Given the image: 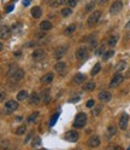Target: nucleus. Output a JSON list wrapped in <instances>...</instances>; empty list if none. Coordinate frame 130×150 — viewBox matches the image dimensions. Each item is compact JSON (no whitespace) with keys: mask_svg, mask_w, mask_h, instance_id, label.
<instances>
[{"mask_svg":"<svg viewBox=\"0 0 130 150\" xmlns=\"http://www.w3.org/2000/svg\"><path fill=\"white\" fill-rule=\"evenodd\" d=\"M87 124V115L84 113H80L76 115L74 121V127L75 128H83Z\"/></svg>","mask_w":130,"mask_h":150,"instance_id":"obj_1","label":"nucleus"},{"mask_svg":"<svg viewBox=\"0 0 130 150\" xmlns=\"http://www.w3.org/2000/svg\"><path fill=\"white\" fill-rule=\"evenodd\" d=\"M124 81V76L122 74H119V73H116L115 74V76L112 78V80H111V82H110V87L111 89H116L117 86H119L122 82Z\"/></svg>","mask_w":130,"mask_h":150,"instance_id":"obj_2","label":"nucleus"},{"mask_svg":"<svg viewBox=\"0 0 130 150\" xmlns=\"http://www.w3.org/2000/svg\"><path fill=\"white\" fill-rule=\"evenodd\" d=\"M122 9H123V1H122V0H116V1L111 5L110 14L111 15H117V14L121 12Z\"/></svg>","mask_w":130,"mask_h":150,"instance_id":"obj_3","label":"nucleus"},{"mask_svg":"<svg viewBox=\"0 0 130 150\" xmlns=\"http://www.w3.org/2000/svg\"><path fill=\"white\" fill-rule=\"evenodd\" d=\"M100 16H101V11H94V12H92L89 15V17H88V20H87L88 26L95 24V23L100 20Z\"/></svg>","mask_w":130,"mask_h":150,"instance_id":"obj_4","label":"nucleus"},{"mask_svg":"<svg viewBox=\"0 0 130 150\" xmlns=\"http://www.w3.org/2000/svg\"><path fill=\"white\" fill-rule=\"evenodd\" d=\"M78 133H77V131H68L66 133H65V141H68L70 143H75V142H77L78 141Z\"/></svg>","mask_w":130,"mask_h":150,"instance_id":"obj_5","label":"nucleus"},{"mask_svg":"<svg viewBox=\"0 0 130 150\" xmlns=\"http://www.w3.org/2000/svg\"><path fill=\"white\" fill-rule=\"evenodd\" d=\"M17 109H18V102H16V101H9L5 104V111L7 114H11L12 111L17 110Z\"/></svg>","mask_w":130,"mask_h":150,"instance_id":"obj_6","label":"nucleus"},{"mask_svg":"<svg viewBox=\"0 0 130 150\" xmlns=\"http://www.w3.org/2000/svg\"><path fill=\"white\" fill-rule=\"evenodd\" d=\"M10 78L12 81H19V80L24 78V70H23V69H16V70L10 75Z\"/></svg>","mask_w":130,"mask_h":150,"instance_id":"obj_7","label":"nucleus"},{"mask_svg":"<svg viewBox=\"0 0 130 150\" xmlns=\"http://www.w3.org/2000/svg\"><path fill=\"white\" fill-rule=\"evenodd\" d=\"M68 51V45H63V46H59V47H57L54 50V58L57 59H60Z\"/></svg>","mask_w":130,"mask_h":150,"instance_id":"obj_8","label":"nucleus"},{"mask_svg":"<svg viewBox=\"0 0 130 150\" xmlns=\"http://www.w3.org/2000/svg\"><path fill=\"white\" fill-rule=\"evenodd\" d=\"M128 124H129V116L127 113H123L119 118V127L122 130H127L128 127Z\"/></svg>","mask_w":130,"mask_h":150,"instance_id":"obj_9","label":"nucleus"},{"mask_svg":"<svg viewBox=\"0 0 130 150\" xmlns=\"http://www.w3.org/2000/svg\"><path fill=\"white\" fill-rule=\"evenodd\" d=\"M87 144L89 148H98L100 145V138L98 136H92V137H89V139L87 141Z\"/></svg>","mask_w":130,"mask_h":150,"instance_id":"obj_10","label":"nucleus"},{"mask_svg":"<svg viewBox=\"0 0 130 150\" xmlns=\"http://www.w3.org/2000/svg\"><path fill=\"white\" fill-rule=\"evenodd\" d=\"M98 98H99L100 102L106 103V102H110V101H111L112 96H111L110 92H107V91H101V92H100V93L98 95Z\"/></svg>","mask_w":130,"mask_h":150,"instance_id":"obj_11","label":"nucleus"},{"mask_svg":"<svg viewBox=\"0 0 130 150\" xmlns=\"http://www.w3.org/2000/svg\"><path fill=\"white\" fill-rule=\"evenodd\" d=\"M45 57H46V52L44 50H41V49L35 50L33 52V59L34 61H41V59H44Z\"/></svg>","mask_w":130,"mask_h":150,"instance_id":"obj_12","label":"nucleus"},{"mask_svg":"<svg viewBox=\"0 0 130 150\" xmlns=\"http://www.w3.org/2000/svg\"><path fill=\"white\" fill-rule=\"evenodd\" d=\"M87 57V47H84V46H81L80 49H77V51H76V58L77 59H83Z\"/></svg>","mask_w":130,"mask_h":150,"instance_id":"obj_13","label":"nucleus"},{"mask_svg":"<svg viewBox=\"0 0 130 150\" xmlns=\"http://www.w3.org/2000/svg\"><path fill=\"white\" fill-rule=\"evenodd\" d=\"M117 133V127L115 125H110L107 127V132H106V139H111L112 137H113L115 134Z\"/></svg>","mask_w":130,"mask_h":150,"instance_id":"obj_14","label":"nucleus"},{"mask_svg":"<svg viewBox=\"0 0 130 150\" xmlns=\"http://www.w3.org/2000/svg\"><path fill=\"white\" fill-rule=\"evenodd\" d=\"M76 28H77V26H76L75 23H72V24L68 26V27L64 29V35H65V36H70V35H72V34L75 33V30H76Z\"/></svg>","mask_w":130,"mask_h":150,"instance_id":"obj_15","label":"nucleus"},{"mask_svg":"<svg viewBox=\"0 0 130 150\" xmlns=\"http://www.w3.org/2000/svg\"><path fill=\"white\" fill-rule=\"evenodd\" d=\"M86 80V75L83 74V73H77L74 76V79H72V81L76 84V85H80V84H82Z\"/></svg>","mask_w":130,"mask_h":150,"instance_id":"obj_16","label":"nucleus"},{"mask_svg":"<svg viewBox=\"0 0 130 150\" xmlns=\"http://www.w3.org/2000/svg\"><path fill=\"white\" fill-rule=\"evenodd\" d=\"M29 102H30V104H39V103L41 102L40 95L38 93V92H34V93L30 96V98H29Z\"/></svg>","mask_w":130,"mask_h":150,"instance_id":"obj_17","label":"nucleus"},{"mask_svg":"<svg viewBox=\"0 0 130 150\" xmlns=\"http://www.w3.org/2000/svg\"><path fill=\"white\" fill-rule=\"evenodd\" d=\"M30 14H31V16L34 17V18H40L41 15H42V10H41L40 6H34L31 9V11H30Z\"/></svg>","mask_w":130,"mask_h":150,"instance_id":"obj_18","label":"nucleus"},{"mask_svg":"<svg viewBox=\"0 0 130 150\" xmlns=\"http://www.w3.org/2000/svg\"><path fill=\"white\" fill-rule=\"evenodd\" d=\"M65 69H66V63L65 62H58L57 64L54 66V70L57 73H64L65 72Z\"/></svg>","mask_w":130,"mask_h":150,"instance_id":"obj_19","label":"nucleus"},{"mask_svg":"<svg viewBox=\"0 0 130 150\" xmlns=\"http://www.w3.org/2000/svg\"><path fill=\"white\" fill-rule=\"evenodd\" d=\"M53 78H54L53 73H47L45 76L41 78V82H42V84H51L53 81Z\"/></svg>","mask_w":130,"mask_h":150,"instance_id":"obj_20","label":"nucleus"},{"mask_svg":"<svg viewBox=\"0 0 130 150\" xmlns=\"http://www.w3.org/2000/svg\"><path fill=\"white\" fill-rule=\"evenodd\" d=\"M10 28L7 26H1V39L5 40V39H9L10 38Z\"/></svg>","mask_w":130,"mask_h":150,"instance_id":"obj_21","label":"nucleus"},{"mask_svg":"<svg viewBox=\"0 0 130 150\" xmlns=\"http://www.w3.org/2000/svg\"><path fill=\"white\" fill-rule=\"evenodd\" d=\"M40 29L42 32H47V30H51L52 29V24L50 21H44L40 23Z\"/></svg>","mask_w":130,"mask_h":150,"instance_id":"obj_22","label":"nucleus"},{"mask_svg":"<svg viewBox=\"0 0 130 150\" xmlns=\"http://www.w3.org/2000/svg\"><path fill=\"white\" fill-rule=\"evenodd\" d=\"M118 39H119V36H118V35L110 36L109 40H107V45L110 46V47H115V46L117 45V43H118Z\"/></svg>","mask_w":130,"mask_h":150,"instance_id":"obj_23","label":"nucleus"},{"mask_svg":"<svg viewBox=\"0 0 130 150\" xmlns=\"http://www.w3.org/2000/svg\"><path fill=\"white\" fill-rule=\"evenodd\" d=\"M27 98H28V91H25V90H22V91H19L18 93H17V101H18V102L25 101Z\"/></svg>","mask_w":130,"mask_h":150,"instance_id":"obj_24","label":"nucleus"},{"mask_svg":"<svg viewBox=\"0 0 130 150\" xmlns=\"http://www.w3.org/2000/svg\"><path fill=\"white\" fill-rule=\"evenodd\" d=\"M94 89H95V82L94 81H88L83 85V91L86 92H89V91H93Z\"/></svg>","mask_w":130,"mask_h":150,"instance_id":"obj_25","label":"nucleus"},{"mask_svg":"<svg viewBox=\"0 0 130 150\" xmlns=\"http://www.w3.org/2000/svg\"><path fill=\"white\" fill-rule=\"evenodd\" d=\"M38 116H39V111H34L33 114H30V115H29V116L27 118V121H28L29 124H33L34 121L38 119Z\"/></svg>","mask_w":130,"mask_h":150,"instance_id":"obj_26","label":"nucleus"},{"mask_svg":"<svg viewBox=\"0 0 130 150\" xmlns=\"http://www.w3.org/2000/svg\"><path fill=\"white\" fill-rule=\"evenodd\" d=\"M42 101L46 103H50V101H51V95H50V91L48 90H46V91H44L42 92Z\"/></svg>","mask_w":130,"mask_h":150,"instance_id":"obj_27","label":"nucleus"},{"mask_svg":"<svg viewBox=\"0 0 130 150\" xmlns=\"http://www.w3.org/2000/svg\"><path fill=\"white\" fill-rule=\"evenodd\" d=\"M25 131H27V126H25V125H21L19 127H17V128H16V134L22 136V134H24V133H25Z\"/></svg>","mask_w":130,"mask_h":150,"instance_id":"obj_28","label":"nucleus"},{"mask_svg":"<svg viewBox=\"0 0 130 150\" xmlns=\"http://www.w3.org/2000/svg\"><path fill=\"white\" fill-rule=\"evenodd\" d=\"M100 69H101V66H100V63H96V64L93 67L92 72H90V75H92V76H94V75H96L98 73H100Z\"/></svg>","mask_w":130,"mask_h":150,"instance_id":"obj_29","label":"nucleus"},{"mask_svg":"<svg viewBox=\"0 0 130 150\" xmlns=\"http://www.w3.org/2000/svg\"><path fill=\"white\" fill-rule=\"evenodd\" d=\"M60 14H62L63 17H69L70 15L72 14V10H71V7H64Z\"/></svg>","mask_w":130,"mask_h":150,"instance_id":"obj_30","label":"nucleus"},{"mask_svg":"<svg viewBox=\"0 0 130 150\" xmlns=\"http://www.w3.org/2000/svg\"><path fill=\"white\" fill-rule=\"evenodd\" d=\"M65 3V0H53V1L51 3V6L52 7H58V6H60V5H64Z\"/></svg>","mask_w":130,"mask_h":150,"instance_id":"obj_31","label":"nucleus"},{"mask_svg":"<svg viewBox=\"0 0 130 150\" xmlns=\"http://www.w3.org/2000/svg\"><path fill=\"white\" fill-rule=\"evenodd\" d=\"M33 148H35V147H39V145H41V139H40V137H35L34 139H33Z\"/></svg>","mask_w":130,"mask_h":150,"instance_id":"obj_32","label":"nucleus"},{"mask_svg":"<svg viewBox=\"0 0 130 150\" xmlns=\"http://www.w3.org/2000/svg\"><path fill=\"white\" fill-rule=\"evenodd\" d=\"M12 30H13V32H16V34L21 33V30H22V27H21L19 23H16V24H13V27H12Z\"/></svg>","mask_w":130,"mask_h":150,"instance_id":"obj_33","label":"nucleus"},{"mask_svg":"<svg viewBox=\"0 0 130 150\" xmlns=\"http://www.w3.org/2000/svg\"><path fill=\"white\" fill-rule=\"evenodd\" d=\"M115 55V51L113 50H110V51H107V52H105V55H104V59L106 61V59H109L110 57H112Z\"/></svg>","mask_w":130,"mask_h":150,"instance_id":"obj_34","label":"nucleus"},{"mask_svg":"<svg viewBox=\"0 0 130 150\" xmlns=\"http://www.w3.org/2000/svg\"><path fill=\"white\" fill-rule=\"evenodd\" d=\"M101 109H103V105H99V107H96L94 110L92 111L93 113V115H99L100 114V111H101Z\"/></svg>","mask_w":130,"mask_h":150,"instance_id":"obj_35","label":"nucleus"},{"mask_svg":"<svg viewBox=\"0 0 130 150\" xmlns=\"http://www.w3.org/2000/svg\"><path fill=\"white\" fill-rule=\"evenodd\" d=\"M94 105H95V101L94 99H89L87 102V108H93Z\"/></svg>","mask_w":130,"mask_h":150,"instance_id":"obj_36","label":"nucleus"},{"mask_svg":"<svg viewBox=\"0 0 130 150\" xmlns=\"http://www.w3.org/2000/svg\"><path fill=\"white\" fill-rule=\"evenodd\" d=\"M94 6H95V3H94V1H90L89 4L87 5V7H86V10H87V11H92V9H93Z\"/></svg>","mask_w":130,"mask_h":150,"instance_id":"obj_37","label":"nucleus"},{"mask_svg":"<svg viewBox=\"0 0 130 150\" xmlns=\"http://www.w3.org/2000/svg\"><path fill=\"white\" fill-rule=\"evenodd\" d=\"M76 4H77V0H69V1H68V5L70 7H75Z\"/></svg>","mask_w":130,"mask_h":150,"instance_id":"obj_38","label":"nucleus"},{"mask_svg":"<svg viewBox=\"0 0 130 150\" xmlns=\"http://www.w3.org/2000/svg\"><path fill=\"white\" fill-rule=\"evenodd\" d=\"M105 52V47H104V46H100V47L96 50V55L98 56H100V55H103Z\"/></svg>","mask_w":130,"mask_h":150,"instance_id":"obj_39","label":"nucleus"},{"mask_svg":"<svg viewBox=\"0 0 130 150\" xmlns=\"http://www.w3.org/2000/svg\"><path fill=\"white\" fill-rule=\"evenodd\" d=\"M125 67H127V63H125V62H122L121 64H118V67H117V72H119L121 69H124Z\"/></svg>","mask_w":130,"mask_h":150,"instance_id":"obj_40","label":"nucleus"},{"mask_svg":"<svg viewBox=\"0 0 130 150\" xmlns=\"http://www.w3.org/2000/svg\"><path fill=\"white\" fill-rule=\"evenodd\" d=\"M58 116H59V114H57V115H54V116H53L52 118V120H51V126H53V125H54L56 124V121H57V119H58Z\"/></svg>","mask_w":130,"mask_h":150,"instance_id":"obj_41","label":"nucleus"},{"mask_svg":"<svg viewBox=\"0 0 130 150\" xmlns=\"http://www.w3.org/2000/svg\"><path fill=\"white\" fill-rule=\"evenodd\" d=\"M31 137H33V132H30V133L28 134V137H27V139L24 141V144H28L29 142H30V139H31Z\"/></svg>","mask_w":130,"mask_h":150,"instance_id":"obj_42","label":"nucleus"},{"mask_svg":"<svg viewBox=\"0 0 130 150\" xmlns=\"http://www.w3.org/2000/svg\"><path fill=\"white\" fill-rule=\"evenodd\" d=\"M96 44H98V43L95 41V40H94V41H90V47H92V49H95V47H96Z\"/></svg>","mask_w":130,"mask_h":150,"instance_id":"obj_43","label":"nucleus"},{"mask_svg":"<svg viewBox=\"0 0 130 150\" xmlns=\"http://www.w3.org/2000/svg\"><path fill=\"white\" fill-rule=\"evenodd\" d=\"M98 1V4H100V5H103V4H105V3H107L109 0H96Z\"/></svg>","mask_w":130,"mask_h":150,"instance_id":"obj_44","label":"nucleus"},{"mask_svg":"<svg viewBox=\"0 0 130 150\" xmlns=\"http://www.w3.org/2000/svg\"><path fill=\"white\" fill-rule=\"evenodd\" d=\"M0 101H1V102L5 101V92L4 91H1V98H0Z\"/></svg>","mask_w":130,"mask_h":150,"instance_id":"obj_45","label":"nucleus"},{"mask_svg":"<svg viewBox=\"0 0 130 150\" xmlns=\"http://www.w3.org/2000/svg\"><path fill=\"white\" fill-rule=\"evenodd\" d=\"M23 4H24V6H28L30 4V0H23Z\"/></svg>","mask_w":130,"mask_h":150,"instance_id":"obj_46","label":"nucleus"},{"mask_svg":"<svg viewBox=\"0 0 130 150\" xmlns=\"http://www.w3.org/2000/svg\"><path fill=\"white\" fill-rule=\"evenodd\" d=\"M21 56V52L19 51H17V52H15V57H19Z\"/></svg>","mask_w":130,"mask_h":150,"instance_id":"obj_47","label":"nucleus"},{"mask_svg":"<svg viewBox=\"0 0 130 150\" xmlns=\"http://www.w3.org/2000/svg\"><path fill=\"white\" fill-rule=\"evenodd\" d=\"M12 9H13V6H12V5H11V6H9V9H7L6 11H7V12H10V11H11V10H12Z\"/></svg>","mask_w":130,"mask_h":150,"instance_id":"obj_48","label":"nucleus"},{"mask_svg":"<svg viewBox=\"0 0 130 150\" xmlns=\"http://www.w3.org/2000/svg\"><path fill=\"white\" fill-rule=\"evenodd\" d=\"M127 29L130 30V22H128V24H127Z\"/></svg>","mask_w":130,"mask_h":150,"instance_id":"obj_49","label":"nucleus"},{"mask_svg":"<svg viewBox=\"0 0 130 150\" xmlns=\"http://www.w3.org/2000/svg\"><path fill=\"white\" fill-rule=\"evenodd\" d=\"M127 78H130V69H129V72H128V74H127Z\"/></svg>","mask_w":130,"mask_h":150,"instance_id":"obj_50","label":"nucleus"},{"mask_svg":"<svg viewBox=\"0 0 130 150\" xmlns=\"http://www.w3.org/2000/svg\"><path fill=\"white\" fill-rule=\"evenodd\" d=\"M128 150H130V145H129V148H128Z\"/></svg>","mask_w":130,"mask_h":150,"instance_id":"obj_51","label":"nucleus"}]
</instances>
